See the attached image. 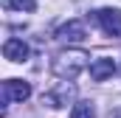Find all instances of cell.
Segmentation results:
<instances>
[{
	"instance_id": "6da1fadb",
	"label": "cell",
	"mask_w": 121,
	"mask_h": 118,
	"mask_svg": "<svg viewBox=\"0 0 121 118\" xmlns=\"http://www.w3.org/2000/svg\"><path fill=\"white\" fill-rule=\"evenodd\" d=\"M85 67H87V54H82V51H68V54H59L56 62H54L56 76L68 79V82H73Z\"/></svg>"
},
{
	"instance_id": "7a4b0ae2",
	"label": "cell",
	"mask_w": 121,
	"mask_h": 118,
	"mask_svg": "<svg viewBox=\"0 0 121 118\" xmlns=\"http://www.w3.org/2000/svg\"><path fill=\"white\" fill-rule=\"evenodd\" d=\"M28 96H31V84L28 82H23V79H6V82H3V101H6V104H9V101L23 104Z\"/></svg>"
},
{
	"instance_id": "3957f363",
	"label": "cell",
	"mask_w": 121,
	"mask_h": 118,
	"mask_svg": "<svg viewBox=\"0 0 121 118\" xmlns=\"http://www.w3.org/2000/svg\"><path fill=\"white\" fill-rule=\"evenodd\" d=\"M96 20L107 37H121V11L118 8H99Z\"/></svg>"
},
{
	"instance_id": "277c9868",
	"label": "cell",
	"mask_w": 121,
	"mask_h": 118,
	"mask_svg": "<svg viewBox=\"0 0 121 118\" xmlns=\"http://www.w3.org/2000/svg\"><path fill=\"white\" fill-rule=\"evenodd\" d=\"M56 39H62V42H85L87 39V25L82 20H68L56 31Z\"/></svg>"
},
{
	"instance_id": "5b68a950",
	"label": "cell",
	"mask_w": 121,
	"mask_h": 118,
	"mask_svg": "<svg viewBox=\"0 0 121 118\" xmlns=\"http://www.w3.org/2000/svg\"><path fill=\"white\" fill-rule=\"evenodd\" d=\"M28 54H31L28 45H26L23 39H17V37H11V39L3 42V56L9 59V62H26Z\"/></svg>"
},
{
	"instance_id": "8992f818",
	"label": "cell",
	"mask_w": 121,
	"mask_h": 118,
	"mask_svg": "<svg viewBox=\"0 0 121 118\" xmlns=\"http://www.w3.org/2000/svg\"><path fill=\"white\" fill-rule=\"evenodd\" d=\"M70 96H73V87H70L68 82H62L54 93H45V96H42V104H48V107H65Z\"/></svg>"
},
{
	"instance_id": "52a82bcc",
	"label": "cell",
	"mask_w": 121,
	"mask_h": 118,
	"mask_svg": "<svg viewBox=\"0 0 121 118\" xmlns=\"http://www.w3.org/2000/svg\"><path fill=\"white\" fill-rule=\"evenodd\" d=\"M113 73H116V62L107 59V56L96 59V62L90 65V79H93V82H104V79H110Z\"/></svg>"
},
{
	"instance_id": "ba28073f",
	"label": "cell",
	"mask_w": 121,
	"mask_h": 118,
	"mask_svg": "<svg viewBox=\"0 0 121 118\" xmlns=\"http://www.w3.org/2000/svg\"><path fill=\"white\" fill-rule=\"evenodd\" d=\"M70 118H96V110H93L90 101H79V104H73Z\"/></svg>"
},
{
	"instance_id": "9c48e42d",
	"label": "cell",
	"mask_w": 121,
	"mask_h": 118,
	"mask_svg": "<svg viewBox=\"0 0 121 118\" xmlns=\"http://www.w3.org/2000/svg\"><path fill=\"white\" fill-rule=\"evenodd\" d=\"M3 6L9 11H34L37 8V0H3Z\"/></svg>"
},
{
	"instance_id": "30bf717a",
	"label": "cell",
	"mask_w": 121,
	"mask_h": 118,
	"mask_svg": "<svg viewBox=\"0 0 121 118\" xmlns=\"http://www.w3.org/2000/svg\"><path fill=\"white\" fill-rule=\"evenodd\" d=\"M110 118H121V110H116V113H110Z\"/></svg>"
}]
</instances>
